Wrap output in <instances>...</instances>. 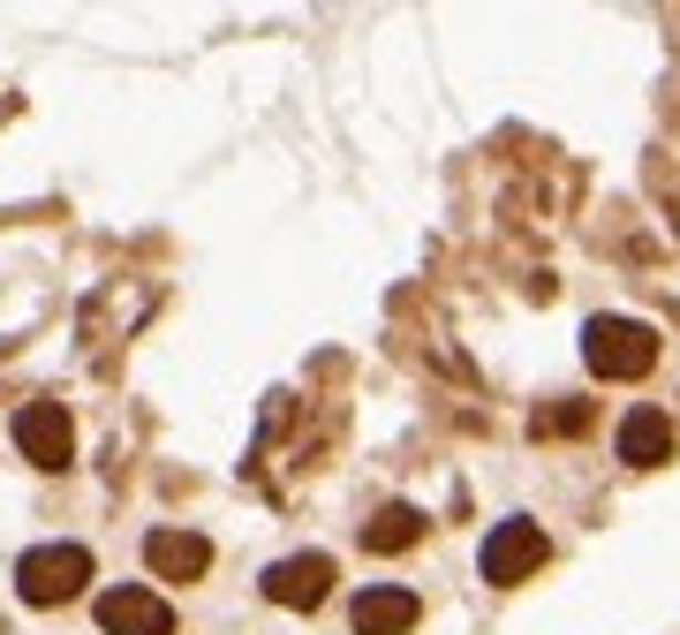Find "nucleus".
Instances as JSON below:
<instances>
[{"label": "nucleus", "instance_id": "nucleus-9", "mask_svg": "<svg viewBox=\"0 0 680 635\" xmlns=\"http://www.w3.org/2000/svg\"><path fill=\"white\" fill-rule=\"evenodd\" d=\"M416 597L401 591V583H379V591H363L356 605H348V621H356V635H409L416 628Z\"/></svg>", "mask_w": 680, "mask_h": 635}, {"label": "nucleus", "instance_id": "nucleus-4", "mask_svg": "<svg viewBox=\"0 0 680 635\" xmlns=\"http://www.w3.org/2000/svg\"><path fill=\"white\" fill-rule=\"evenodd\" d=\"M16 447H23L31 469H69V454H76V423H69L61 401H23V409H16Z\"/></svg>", "mask_w": 680, "mask_h": 635}, {"label": "nucleus", "instance_id": "nucleus-6", "mask_svg": "<svg viewBox=\"0 0 680 635\" xmlns=\"http://www.w3.org/2000/svg\"><path fill=\"white\" fill-rule=\"evenodd\" d=\"M326 591H333V560H326V552H296V560H280V567L265 575V597L288 605V613L326 605Z\"/></svg>", "mask_w": 680, "mask_h": 635}, {"label": "nucleus", "instance_id": "nucleus-5", "mask_svg": "<svg viewBox=\"0 0 680 635\" xmlns=\"http://www.w3.org/2000/svg\"><path fill=\"white\" fill-rule=\"evenodd\" d=\"M99 628L106 635H174V605L144 583H114L99 591Z\"/></svg>", "mask_w": 680, "mask_h": 635}, {"label": "nucleus", "instance_id": "nucleus-10", "mask_svg": "<svg viewBox=\"0 0 680 635\" xmlns=\"http://www.w3.org/2000/svg\"><path fill=\"white\" fill-rule=\"evenodd\" d=\"M416 537H424V514L416 508H379L363 522V552H409Z\"/></svg>", "mask_w": 680, "mask_h": 635}, {"label": "nucleus", "instance_id": "nucleus-3", "mask_svg": "<svg viewBox=\"0 0 680 635\" xmlns=\"http://www.w3.org/2000/svg\"><path fill=\"white\" fill-rule=\"evenodd\" d=\"M545 530L529 522V514H514V522H499L492 537H484V583H499V591H514V583H529L537 567H545Z\"/></svg>", "mask_w": 680, "mask_h": 635}, {"label": "nucleus", "instance_id": "nucleus-7", "mask_svg": "<svg viewBox=\"0 0 680 635\" xmlns=\"http://www.w3.org/2000/svg\"><path fill=\"white\" fill-rule=\"evenodd\" d=\"M144 567H152L159 583H197V575L213 567V545H205L197 530H152V537H144Z\"/></svg>", "mask_w": 680, "mask_h": 635}, {"label": "nucleus", "instance_id": "nucleus-2", "mask_svg": "<svg viewBox=\"0 0 680 635\" xmlns=\"http://www.w3.org/2000/svg\"><path fill=\"white\" fill-rule=\"evenodd\" d=\"M91 583V552L84 545H31L16 560V591L23 605H69Z\"/></svg>", "mask_w": 680, "mask_h": 635}, {"label": "nucleus", "instance_id": "nucleus-11", "mask_svg": "<svg viewBox=\"0 0 680 635\" xmlns=\"http://www.w3.org/2000/svg\"><path fill=\"white\" fill-rule=\"evenodd\" d=\"M575 431H590V401H553V409H537V439H575Z\"/></svg>", "mask_w": 680, "mask_h": 635}, {"label": "nucleus", "instance_id": "nucleus-8", "mask_svg": "<svg viewBox=\"0 0 680 635\" xmlns=\"http://www.w3.org/2000/svg\"><path fill=\"white\" fill-rule=\"evenodd\" d=\"M620 462L666 469L673 462V417H666V409H628V423H620Z\"/></svg>", "mask_w": 680, "mask_h": 635}, {"label": "nucleus", "instance_id": "nucleus-1", "mask_svg": "<svg viewBox=\"0 0 680 635\" xmlns=\"http://www.w3.org/2000/svg\"><path fill=\"white\" fill-rule=\"evenodd\" d=\"M583 363L612 386L642 379V371L658 363V326H642V318H590V326H583Z\"/></svg>", "mask_w": 680, "mask_h": 635}]
</instances>
